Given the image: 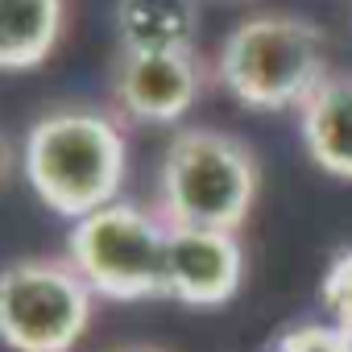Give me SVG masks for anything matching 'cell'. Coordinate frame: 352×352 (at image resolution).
<instances>
[{"label": "cell", "instance_id": "obj_13", "mask_svg": "<svg viewBox=\"0 0 352 352\" xmlns=\"http://www.w3.org/2000/svg\"><path fill=\"white\" fill-rule=\"evenodd\" d=\"M108 352H166V348H157V344H116Z\"/></svg>", "mask_w": 352, "mask_h": 352}, {"label": "cell", "instance_id": "obj_8", "mask_svg": "<svg viewBox=\"0 0 352 352\" xmlns=\"http://www.w3.org/2000/svg\"><path fill=\"white\" fill-rule=\"evenodd\" d=\"M298 124L311 162L331 179L352 183V71L327 75L298 108Z\"/></svg>", "mask_w": 352, "mask_h": 352}, {"label": "cell", "instance_id": "obj_3", "mask_svg": "<svg viewBox=\"0 0 352 352\" xmlns=\"http://www.w3.org/2000/svg\"><path fill=\"white\" fill-rule=\"evenodd\" d=\"M212 75L220 87L257 112L302 108L327 71V38L294 13H257L228 30Z\"/></svg>", "mask_w": 352, "mask_h": 352}, {"label": "cell", "instance_id": "obj_15", "mask_svg": "<svg viewBox=\"0 0 352 352\" xmlns=\"http://www.w3.org/2000/svg\"><path fill=\"white\" fill-rule=\"evenodd\" d=\"M220 5H245V0H220Z\"/></svg>", "mask_w": 352, "mask_h": 352}, {"label": "cell", "instance_id": "obj_6", "mask_svg": "<svg viewBox=\"0 0 352 352\" xmlns=\"http://www.w3.org/2000/svg\"><path fill=\"white\" fill-rule=\"evenodd\" d=\"M212 71L195 50H116L112 58V108L120 120L137 124H174L183 120Z\"/></svg>", "mask_w": 352, "mask_h": 352}, {"label": "cell", "instance_id": "obj_9", "mask_svg": "<svg viewBox=\"0 0 352 352\" xmlns=\"http://www.w3.org/2000/svg\"><path fill=\"white\" fill-rule=\"evenodd\" d=\"M71 0H0V71H34L67 38Z\"/></svg>", "mask_w": 352, "mask_h": 352}, {"label": "cell", "instance_id": "obj_4", "mask_svg": "<svg viewBox=\"0 0 352 352\" xmlns=\"http://www.w3.org/2000/svg\"><path fill=\"white\" fill-rule=\"evenodd\" d=\"M67 261L112 302L170 298V224L157 208L116 199L71 224Z\"/></svg>", "mask_w": 352, "mask_h": 352}, {"label": "cell", "instance_id": "obj_5", "mask_svg": "<svg viewBox=\"0 0 352 352\" xmlns=\"http://www.w3.org/2000/svg\"><path fill=\"white\" fill-rule=\"evenodd\" d=\"M96 290L67 257L0 265V344L13 352H71L91 331Z\"/></svg>", "mask_w": 352, "mask_h": 352}, {"label": "cell", "instance_id": "obj_7", "mask_svg": "<svg viewBox=\"0 0 352 352\" xmlns=\"http://www.w3.org/2000/svg\"><path fill=\"white\" fill-rule=\"evenodd\" d=\"M170 298L187 307H224L245 282L241 232L170 228Z\"/></svg>", "mask_w": 352, "mask_h": 352}, {"label": "cell", "instance_id": "obj_2", "mask_svg": "<svg viewBox=\"0 0 352 352\" xmlns=\"http://www.w3.org/2000/svg\"><path fill=\"white\" fill-rule=\"evenodd\" d=\"M261 187L257 153L208 124H191L170 137L157 170V212L170 228L241 232Z\"/></svg>", "mask_w": 352, "mask_h": 352}, {"label": "cell", "instance_id": "obj_14", "mask_svg": "<svg viewBox=\"0 0 352 352\" xmlns=\"http://www.w3.org/2000/svg\"><path fill=\"white\" fill-rule=\"evenodd\" d=\"M5 174H9V141L0 133V183H5Z\"/></svg>", "mask_w": 352, "mask_h": 352}, {"label": "cell", "instance_id": "obj_11", "mask_svg": "<svg viewBox=\"0 0 352 352\" xmlns=\"http://www.w3.org/2000/svg\"><path fill=\"white\" fill-rule=\"evenodd\" d=\"M319 302L327 311V323L352 331V249H340L319 282Z\"/></svg>", "mask_w": 352, "mask_h": 352}, {"label": "cell", "instance_id": "obj_10", "mask_svg": "<svg viewBox=\"0 0 352 352\" xmlns=\"http://www.w3.org/2000/svg\"><path fill=\"white\" fill-rule=\"evenodd\" d=\"M204 0H116V50H195Z\"/></svg>", "mask_w": 352, "mask_h": 352}, {"label": "cell", "instance_id": "obj_12", "mask_svg": "<svg viewBox=\"0 0 352 352\" xmlns=\"http://www.w3.org/2000/svg\"><path fill=\"white\" fill-rule=\"evenodd\" d=\"M270 352H352V331L336 323H302L290 327Z\"/></svg>", "mask_w": 352, "mask_h": 352}, {"label": "cell", "instance_id": "obj_1", "mask_svg": "<svg viewBox=\"0 0 352 352\" xmlns=\"http://www.w3.org/2000/svg\"><path fill=\"white\" fill-rule=\"evenodd\" d=\"M25 183L54 212L87 220L120 199L129 174V133L116 108L58 104L42 112L21 145Z\"/></svg>", "mask_w": 352, "mask_h": 352}]
</instances>
